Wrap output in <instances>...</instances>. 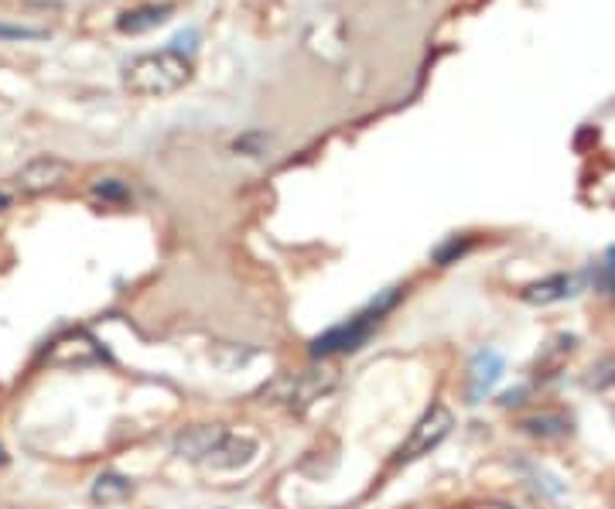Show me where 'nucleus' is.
<instances>
[{
  "label": "nucleus",
  "instance_id": "obj_1",
  "mask_svg": "<svg viewBox=\"0 0 615 509\" xmlns=\"http://www.w3.org/2000/svg\"><path fill=\"white\" fill-rule=\"evenodd\" d=\"M400 301H404V287H387V291H380L366 308L349 315L346 322H339V325L325 328L322 335H315V339L308 342L311 359H335V356H352V352H359L369 339H373L376 328L387 322V315L400 305Z\"/></svg>",
  "mask_w": 615,
  "mask_h": 509
},
{
  "label": "nucleus",
  "instance_id": "obj_4",
  "mask_svg": "<svg viewBox=\"0 0 615 509\" xmlns=\"http://www.w3.org/2000/svg\"><path fill=\"white\" fill-rule=\"evenodd\" d=\"M451 424H455V417H451L448 407L434 404L431 410H424V414L417 417L414 428H410L407 438L400 441L397 455H393V465H410V462H417V458L431 455V451L448 438Z\"/></svg>",
  "mask_w": 615,
  "mask_h": 509
},
{
  "label": "nucleus",
  "instance_id": "obj_14",
  "mask_svg": "<svg viewBox=\"0 0 615 509\" xmlns=\"http://www.w3.org/2000/svg\"><path fill=\"white\" fill-rule=\"evenodd\" d=\"M0 462H4V448H0Z\"/></svg>",
  "mask_w": 615,
  "mask_h": 509
},
{
  "label": "nucleus",
  "instance_id": "obj_13",
  "mask_svg": "<svg viewBox=\"0 0 615 509\" xmlns=\"http://www.w3.org/2000/svg\"><path fill=\"white\" fill-rule=\"evenodd\" d=\"M7 205H11V199H7V195H4V192H0V212H4V209H7Z\"/></svg>",
  "mask_w": 615,
  "mask_h": 509
},
{
  "label": "nucleus",
  "instance_id": "obj_5",
  "mask_svg": "<svg viewBox=\"0 0 615 509\" xmlns=\"http://www.w3.org/2000/svg\"><path fill=\"white\" fill-rule=\"evenodd\" d=\"M65 178H69V164L62 158H55V154H41V158L28 161L18 171V188L28 195H41V192L59 188Z\"/></svg>",
  "mask_w": 615,
  "mask_h": 509
},
{
  "label": "nucleus",
  "instance_id": "obj_7",
  "mask_svg": "<svg viewBox=\"0 0 615 509\" xmlns=\"http://www.w3.org/2000/svg\"><path fill=\"white\" fill-rule=\"evenodd\" d=\"M171 14V4H147V7H134V11L120 14L117 28L123 35H144V31L158 28V24L168 21Z\"/></svg>",
  "mask_w": 615,
  "mask_h": 509
},
{
  "label": "nucleus",
  "instance_id": "obj_3",
  "mask_svg": "<svg viewBox=\"0 0 615 509\" xmlns=\"http://www.w3.org/2000/svg\"><path fill=\"white\" fill-rule=\"evenodd\" d=\"M188 79H192V55L178 52L175 45L134 55L123 65V89L141 100H161V96L178 93Z\"/></svg>",
  "mask_w": 615,
  "mask_h": 509
},
{
  "label": "nucleus",
  "instance_id": "obj_8",
  "mask_svg": "<svg viewBox=\"0 0 615 509\" xmlns=\"http://www.w3.org/2000/svg\"><path fill=\"white\" fill-rule=\"evenodd\" d=\"M130 492V482L120 479V475H100L93 486V499L100 503H113V499H123Z\"/></svg>",
  "mask_w": 615,
  "mask_h": 509
},
{
  "label": "nucleus",
  "instance_id": "obj_10",
  "mask_svg": "<svg viewBox=\"0 0 615 509\" xmlns=\"http://www.w3.org/2000/svg\"><path fill=\"white\" fill-rule=\"evenodd\" d=\"M96 195H103V199H127V185H120L117 178H100Z\"/></svg>",
  "mask_w": 615,
  "mask_h": 509
},
{
  "label": "nucleus",
  "instance_id": "obj_12",
  "mask_svg": "<svg viewBox=\"0 0 615 509\" xmlns=\"http://www.w3.org/2000/svg\"><path fill=\"white\" fill-rule=\"evenodd\" d=\"M605 260H609V270H612V274H615V246H612V250H609V257H605Z\"/></svg>",
  "mask_w": 615,
  "mask_h": 509
},
{
  "label": "nucleus",
  "instance_id": "obj_9",
  "mask_svg": "<svg viewBox=\"0 0 615 509\" xmlns=\"http://www.w3.org/2000/svg\"><path fill=\"white\" fill-rule=\"evenodd\" d=\"M564 294H571V281L568 277H557V281H547V284L533 287L527 298L530 301H557V298H564Z\"/></svg>",
  "mask_w": 615,
  "mask_h": 509
},
{
  "label": "nucleus",
  "instance_id": "obj_6",
  "mask_svg": "<svg viewBox=\"0 0 615 509\" xmlns=\"http://www.w3.org/2000/svg\"><path fill=\"white\" fill-rule=\"evenodd\" d=\"M503 373H506L503 356H499L496 349H482L479 356L472 359V390H469L472 404H479L486 393H492V387L503 380Z\"/></svg>",
  "mask_w": 615,
  "mask_h": 509
},
{
  "label": "nucleus",
  "instance_id": "obj_11",
  "mask_svg": "<svg viewBox=\"0 0 615 509\" xmlns=\"http://www.w3.org/2000/svg\"><path fill=\"white\" fill-rule=\"evenodd\" d=\"M0 38H45V31H35V28H7V24H0Z\"/></svg>",
  "mask_w": 615,
  "mask_h": 509
},
{
  "label": "nucleus",
  "instance_id": "obj_2",
  "mask_svg": "<svg viewBox=\"0 0 615 509\" xmlns=\"http://www.w3.org/2000/svg\"><path fill=\"white\" fill-rule=\"evenodd\" d=\"M175 451L209 472H236L257 458V441L229 431L223 424H199L178 438Z\"/></svg>",
  "mask_w": 615,
  "mask_h": 509
}]
</instances>
